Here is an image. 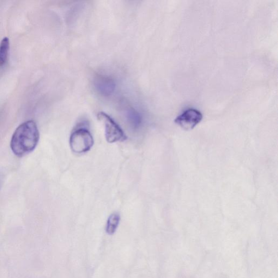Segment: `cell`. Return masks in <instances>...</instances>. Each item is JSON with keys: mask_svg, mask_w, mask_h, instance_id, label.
<instances>
[{"mask_svg": "<svg viewBox=\"0 0 278 278\" xmlns=\"http://www.w3.org/2000/svg\"><path fill=\"white\" fill-rule=\"evenodd\" d=\"M39 133L33 121H28L20 125L14 132L10 142L13 152L22 156L33 151L38 143Z\"/></svg>", "mask_w": 278, "mask_h": 278, "instance_id": "6da1fadb", "label": "cell"}, {"mask_svg": "<svg viewBox=\"0 0 278 278\" xmlns=\"http://www.w3.org/2000/svg\"><path fill=\"white\" fill-rule=\"evenodd\" d=\"M94 143L93 136L86 129H77L72 133L70 138L71 148L77 154L88 152L93 147Z\"/></svg>", "mask_w": 278, "mask_h": 278, "instance_id": "7a4b0ae2", "label": "cell"}, {"mask_svg": "<svg viewBox=\"0 0 278 278\" xmlns=\"http://www.w3.org/2000/svg\"><path fill=\"white\" fill-rule=\"evenodd\" d=\"M98 119L104 124L105 129L106 140L109 143L124 141L127 137L119 125L107 114L100 112L98 114Z\"/></svg>", "mask_w": 278, "mask_h": 278, "instance_id": "3957f363", "label": "cell"}, {"mask_svg": "<svg viewBox=\"0 0 278 278\" xmlns=\"http://www.w3.org/2000/svg\"><path fill=\"white\" fill-rule=\"evenodd\" d=\"M202 119L203 115L200 111L196 109L189 108L175 119L174 122L181 128L189 131L200 123Z\"/></svg>", "mask_w": 278, "mask_h": 278, "instance_id": "277c9868", "label": "cell"}, {"mask_svg": "<svg viewBox=\"0 0 278 278\" xmlns=\"http://www.w3.org/2000/svg\"><path fill=\"white\" fill-rule=\"evenodd\" d=\"M120 221V216L118 213H114L109 217L106 226V232L113 235L116 232Z\"/></svg>", "mask_w": 278, "mask_h": 278, "instance_id": "5b68a950", "label": "cell"}, {"mask_svg": "<svg viewBox=\"0 0 278 278\" xmlns=\"http://www.w3.org/2000/svg\"><path fill=\"white\" fill-rule=\"evenodd\" d=\"M97 84V88L100 90V92L105 94H111L113 92L115 89V84L111 80L101 79Z\"/></svg>", "mask_w": 278, "mask_h": 278, "instance_id": "8992f818", "label": "cell"}, {"mask_svg": "<svg viewBox=\"0 0 278 278\" xmlns=\"http://www.w3.org/2000/svg\"><path fill=\"white\" fill-rule=\"evenodd\" d=\"M9 49V40L7 37L3 39L0 44V66L3 65L7 60Z\"/></svg>", "mask_w": 278, "mask_h": 278, "instance_id": "52a82bcc", "label": "cell"}]
</instances>
